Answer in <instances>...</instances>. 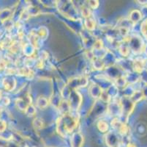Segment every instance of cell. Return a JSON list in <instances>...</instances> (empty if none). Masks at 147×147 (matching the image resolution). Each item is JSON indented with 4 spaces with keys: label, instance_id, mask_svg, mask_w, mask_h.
Wrapping results in <instances>:
<instances>
[{
    "label": "cell",
    "instance_id": "obj_1",
    "mask_svg": "<svg viewBox=\"0 0 147 147\" xmlns=\"http://www.w3.org/2000/svg\"><path fill=\"white\" fill-rule=\"evenodd\" d=\"M78 118L71 113L62 115L57 121V132L61 136H67L73 132L75 128L77 126Z\"/></svg>",
    "mask_w": 147,
    "mask_h": 147
},
{
    "label": "cell",
    "instance_id": "obj_2",
    "mask_svg": "<svg viewBox=\"0 0 147 147\" xmlns=\"http://www.w3.org/2000/svg\"><path fill=\"white\" fill-rule=\"evenodd\" d=\"M127 44L129 49L133 51L134 53H141L144 49V43L142 39L139 36H133L129 37L127 40Z\"/></svg>",
    "mask_w": 147,
    "mask_h": 147
},
{
    "label": "cell",
    "instance_id": "obj_3",
    "mask_svg": "<svg viewBox=\"0 0 147 147\" xmlns=\"http://www.w3.org/2000/svg\"><path fill=\"white\" fill-rule=\"evenodd\" d=\"M120 105L121 107V115L123 116H129L134 109L135 103L129 98V96H122L120 100Z\"/></svg>",
    "mask_w": 147,
    "mask_h": 147
},
{
    "label": "cell",
    "instance_id": "obj_4",
    "mask_svg": "<svg viewBox=\"0 0 147 147\" xmlns=\"http://www.w3.org/2000/svg\"><path fill=\"white\" fill-rule=\"evenodd\" d=\"M69 105L70 109L78 110L82 102V96L77 90H72L69 96Z\"/></svg>",
    "mask_w": 147,
    "mask_h": 147
},
{
    "label": "cell",
    "instance_id": "obj_5",
    "mask_svg": "<svg viewBox=\"0 0 147 147\" xmlns=\"http://www.w3.org/2000/svg\"><path fill=\"white\" fill-rule=\"evenodd\" d=\"M88 84V79L84 77H75L69 79V83L67 85L71 90H77L81 87H85Z\"/></svg>",
    "mask_w": 147,
    "mask_h": 147
},
{
    "label": "cell",
    "instance_id": "obj_6",
    "mask_svg": "<svg viewBox=\"0 0 147 147\" xmlns=\"http://www.w3.org/2000/svg\"><path fill=\"white\" fill-rule=\"evenodd\" d=\"M113 129L117 130V132L122 135H125L128 133V127L123 121H120L118 118H115L111 123Z\"/></svg>",
    "mask_w": 147,
    "mask_h": 147
},
{
    "label": "cell",
    "instance_id": "obj_7",
    "mask_svg": "<svg viewBox=\"0 0 147 147\" xmlns=\"http://www.w3.org/2000/svg\"><path fill=\"white\" fill-rule=\"evenodd\" d=\"M107 112L110 116H117L121 114V107L120 102H109L107 107Z\"/></svg>",
    "mask_w": 147,
    "mask_h": 147
},
{
    "label": "cell",
    "instance_id": "obj_8",
    "mask_svg": "<svg viewBox=\"0 0 147 147\" xmlns=\"http://www.w3.org/2000/svg\"><path fill=\"white\" fill-rule=\"evenodd\" d=\"M105 141L109 147H118L119 139L117 133L114 132H109L105 136Z\"/></svg>",
    "mask_w": 147,
    "mask_h": 147
},
{
    "label": "cell",
    "instance_id": "obj_9",
    "mask_svg": "<svg viewBox=\"0 0 147 147\" xmlns=\"http://www.w3.org/2000/svg\"><path fill=\"white\" fill-rule=\"evenodd\" d=\"M16 105L20 110L25 112L29 105H31V97L28 95L25 98H18L16 101Z\"/></svg>",
    "mask_w": 147,
    "mask_h": 147
},
{
    "label": "cell",
    "instance_id": "obj_10",
    "mask_svg": "<svg viewBox=\"0 0 147 147\" xmlns=\"http://www.w3.org/2000/svg\"><path fill=\"white\" fill-rule=\"evenodd\" d=\"M84 143V137L80 133H75L72 135L70 144L72 147H81Z\"/></svg>",
    "mask_w": 147,
    "mask_h": 147
},
{
    "label": "cell",
    "instance_id": "obj_11",
    "mask_svg": "<svg viewBox=\"0 0 147 147\" xmlns=\"http://www.w3.org/2000/svg\"><path fill=\"white\" fill-rule=\"evenodd\" d=\"M2 85L5 89L7 91H13L16 86V81L14 78L9 77L3 79L2 80Z\"/></svg>",
    "mask_w": 147,
    "mask_h": 147
},
{
    "label": "cell",
    "instance_id": "obj_12",
    "mask_svg": "<svg viewBox=\"0 0 147 147\" xmlns=\"http://www.w3.org/2000/svg\"><path fill=\"white\" fill-rule=\"evenodd\" d=\"M89 91L91 96L92 98H94V99H98V98H100V96H101V94L102 93V88L98 85L96 84H92V85H90Z\"/></svg>",
    "mask_w": 147,
    "mask_h": 147
},
{
    "label": "cell",
    "instance_id": "obj_13",
    "mask_svg": "<svg viewBox=\"0 0 147 147\" xmlns=\"http://www.w3.org/2000/svg\"><path fill=\"white\" fill-rule=\"evenodd\" d=\"M58 108H59V111L61 113V114H62V115L68 114V113H69V111L71 110L70 107H69V102L66 100L61 101Z\"/></svg>",
    "mask_w": 147,
    "mask_h": 147
},
{
    "label": "cell",
    "instance_id": "obj_14",
    "mask_svg": "<svg viewBox=\"0 0 147 147\" xmlns=\"http://www.w3.org/2000/svg\"><path fill=\"white\" fill-rule=\"evenodd\" d=\"M12 15V10L9 8H5L0 11V20L2 23L8 21Z\"/></svg>",
    "mask_w": 147,
    "mask_h": 147
},
{
    "label": "cell",
    "instance_id": "obj_15",
    "mask_svg": "<svg viewBox=\"0 0 147 147\" xmlns=\"http://www.w3.org/2000/svg\"><path fill=\"white\" fill-rule=\"evenodd\" d=\"M141 13L138 10H134L131 12L129 14V21L133 22V24L137 23L141 19Z\"/></svg>",
    "mask_w": 147,
    "mask_h": 147
},
{
    "label": "cell",
    "instance_id": "obj_16",
    "mask_svg": "<svg viewBox=\"0 0 147 147\" xmlns=\"http://www.w3.org/2000/svg\"><path fill=\"white\" fill-rule=\"evenodd\" d=\"M35 48L31 44H26L23 47V52L26 56L31 57L34 54Z\"/></svg>",
    "mask_w": 147,
    "mask_h": 147
},
{
    "label": "cell",
    "instance_id": "obj_17",
    "mask_svg": "<svg viewBox=\"0 0 147 147\" xmlns=\"http://www.w3.org/2000/svg\"><path fill=\"white\" fill-rule=\"evenodd\" d=\"M36 34L40 38V39L45 40V39L47 38L48 36H49V30L45 27H40L36 31Z\"/></svg>",
    "mask_w": 147,
    "mask_h": 147
},
{
    "label": "cell",
    "instance_id": "obj_18",
    "mask_svg": "<svg viewBox=\"0 0 147 147\" xmlns=\"http://www.w3.org/2000/svg\"><path fill=\"white\" fill-rule=\"evenodd\" d=\"M49 105V100L44 96H39L37 99V106L40 109H45Z\"/></svg>",
    "mask_w": 147,
    "mask_h": 147
},
{
    "label": "cell",
    "instance_id": "obj_19",
    "mask_svg": "<svg viewBox=\"0 0 147 147\" xmlns=\"http://www.w3.org/2000/svg\"><path fill=\"white\" fill-rule=\"evenodd\" d=\"M84 24H85V27H86V29L89 31L94 30L96 27V23L93 18H85V21H84Z\"/></svg>",
    "mask_w": 147,
    "mask_h": 147
},
{
    "label": "cell",
    "instance_id": "obj_20",
    "mask_svg": "<svg viewBox=\"0 0 147 147\" xmlns=\"http://www.w3.org/2000/svg\"><path fill=\"white\" fill-rule=\"evenodd\" d=\"M144 67V62L141 59H137L133 63V68L134 71L137 73H140L143 71Z\"/></svg>",
    "mask_w": 147,
    "mask_h": 147
},
{
    "label": "cell",
    "instance_id": "obj_21",
    "mask_svg": "<svg viewBox=\"0 0 147 147\" xmlns=\"http://www.w3.org/2000/svg\"><path fill=\"white\" fill-rule=\"evenodd\" d=\"M105 63L102 60V59L95 58L93 60V67L96 70H102L105 68Z\"/></svg>",
    "mask_w": 147,
    "mask_h": 147
},
{
    "label": "cell",
    "instance_id": "obj_22",
    "mask_svg": "<svg viewBox=\"0 0 147 147\" xmlns=\"http://www.w3.org/2000/svg\"><path fill=\"white\" fill-rule=\"evenodd\" d=\"M143 97H144V95H143L142 91H137L133 92V94L131 95L130 99H132V101H133L134 103H136V102L141 100V99H143Z\"/></svg>",
    "mask_w": 147,
    "mask_h": 147
},
{
    "label": "cell",
    "instance_id": "obj_23",
    "mask_svg": "<svg viewBox=\"0 0 147 147\" xmlns=\"http://www.w3.org/2000/svg\"><path fill=\"white\" fill-rule=\"evenodd\" d=\"M127 83V81L126 77L121 76L116 79V85H115L117 88H124L126 86Z\"/></svg>",
    "mask_w": 147,
    "mask_h": 147
},
{
    "label": "cell",
    "instance_id": "obj_24",
    "mask_svg": "<svg viewBox=\"0 0 147 147\" xmlns=\"http://www.w3.org/2000/svg\"><path fill=\"white\" fill-rule=\"evenodd\" d=\"M97 127L100 132L102 133H106L108 130V124L106 121H103V120H100L97 123Z\"/></svg>",
    "mask_w": 147,
    "mask_h": 147
},
{
    "label": "cell",
    "instance_id": "obj_25",
    "mask_svg": "<svg viewBox=\"0 0 147 147\" xmlns=\"http://www.w3.org/2000/svg\"><path fill=\"white\" fill-rule=\"evenodd\" d=\"M119 51L120 54H121L122 56L127 57L128 56V55L129 54V49L128 45H126V44H121L119 47Z\"/></svg>",
    "mask_w": 147,
    "mask_h": 147
},
{
    "label": "cell",
    "instance_id": "obj_26",
    "mask_svg": "<svg viewBox=\"0 0 147 147\" xmlns=\"http://www.w3.org/2000/svg\"><path fill=\"white\" fill-rule=\"evenodd\" d=\"M106 91L108 92V95L110 96V97H115L118 94V88L115 85H111L110 87L108 88L106 90Z\"/></svg>",
    "mask_w": 147,
    "mask_h": 147
},
{
    "label": "cell",
    "instance_id": "obj_27",
    "mask_svg": "<svg viewBox=\"0 0 147 147\" xmlns=\"http://www.w3.org/2000/svg\"><path fill=\"white\" fill-rule=\"evenodd\" d=\"M146 124L143 122H140V123L136 125V130L137 132V133L140 135H143L145 134V132H146Z\"/></svg>",
    "mask_w": 147,
    "mask_h": 147
},
{
    "label": "cell",
    "instance_id": "obj_28",
    "mask_svg": "<svg viewBox=\"0 0 147 147\" xmlns=\"http://www.w3.org/2000/svg\"><path fill=\"white\" fill-rule=\"evenodd\" d=\"M17 73L18 75H21V76H30L32 75V70L28 67H24V68H19Z\"/></svg>",
    "mask_w": 147,
    "mask_h": 147
},
{
    "label": "cell",
    "instance_id": "obj_29",
    "mask_svg": "<svg viewBox=\"0 0 147 147\" xmlns=\"http://www.w3.org/2000/svg\"><path fill=\"white\" fill-rule=\"evenodd\" d=\"M33 126H34V128L37 129H42L44 126L43 120L40 118H36L33 121Z\"/></svg>",
    "mask_w": 147,
    "mask_h": 147
},
{
    "label": "cell",
    "instance_id": "obj_30",
    "mask_svg": "<svg viewBox=\"0 0 147 147\" xmlns=\"http://www.w3.org/2000/svg\"><path fill=\"white\" fill-rule=\"evenodd\" d=\"M25 113H26V114L29 117L34 116L35 115V113H36L35 107H34V106H33V105H29V107H28L27 108H26V111H25Z\"/></svg>",
    "mask_w": 147,
    "mask_h": 147
},
{
    "label": "cell",
    "instance_id": "obj_31",
    "mask_svg": "<svg viewBox=\"0 0 147 147\" xmlns=\"http://www.w3.org/2000/svg\"><path fill=\"white\" fill-rule=\"evenodd\" d=\"M81 13H82V16H84L85 18H90V9H89V8H87V7H82V8H81Z\"/></svg>",
    "mask_w": 147,
    "mask_h": 147
},
{
    "label": "cell",
    "instance_id": "obj_32",
    "mask_svg": "<svg viewBox=\"0 0 147 147\" xmlns=\"http://www.w3.org/2000/svg\"><path fill=\"white\" fill-rule=\"evenodd\" d=\"M100 99L104 102H110L111 99V98L110 97V96L108 95L106 90H105V91H102V94H101V96H100Z\"/></svg>",
    "mask_w": 147,
    "mask_h": 147
},
{
    "label": "cell",
    "instance_id": "obj_33",
    "mask_svg": "<svg viewBox=\"0 0 147 147\" xmlns=\"http://www.w3.org/2000/svg\"><path fill=\"white\" fill-rule=\"evenodd\" d=\"M93 49L94 50H100L103 49V44L101 40H97L93 44Z\"/></svg>",
    "mask_w": 147,
    "mask_h": 147
},
{
    "label": "cell",
    "instance_id": "obj_34",
    "mask_svg": "<svg viewBox=\"0 0 147 147\" xmlns=\"http://www.w3.org/2000/svg\"><path fill=\"white\" fill-rule=\"evenodd\" d=\"M141 30L144 36L147 38V19L143 21L141 26Z\"/></svg>",
    "mask_w": 147,
    "mask_h": 147
},
{
    "label": "cell",
    "instance_id": "obj_35",
    "mask_svg": "<svg viewBox=\"0 0 147 147\" xmlns=\"http://www.w3.org/2000/svg\"><path fill=\"white\" fill-rule=\"evenodd\" d=\"M88 5H89V8L92 9H97L99 6V2L98 1H89Z\"/></svg>",
    "mask_w": 147,
    "mask_h": 147
},
{
    "label": "cell",
    "instance_id": "obj_36",
    "mask_svg": "<svg viewBox=\"0 0 147 147\" xmlns=\"http://www.w3.org/2000/svg\"><path fill=\"white\" fill-rule=\"evenodd\" d=\"M7 128L6 121L4 120H0V133H2L5 131Z\"/></svg>",
    "mask_w": 147,
    "mask_h": 147
},
{
    "label": "cell",
    "instance_id": "obj_37",
    "mask_svg": "<svg viewBox=\"0 0 147 147\" xmlns=\"http://www.w3.org/2000/svg\"><path fill=\"white\" fill-rule=\"evenodd\" d=\"M6 66H7L6 61H5L4 59L0 58V71L5 70V68H6Z\"/></svg>",
    "mask_w": 147,
    "mask_h": 147
},
{
    "label": "cell",
    "instance_id": "obj_38",
    "mask_svg": "<svg viewBox=\"0 0 147 147\" xmlns=\"http://www.w3.org/2000/svg\"><path fill=\"white\" fill-rule=\"evenodd\" d=\"M142 93H143V95H144V97L147 98V85L145 86V87L144 88V89H143V91H142Z\"/></svg>",
    "mask_w": 147,
    "mask_h": 147
},
{
    "label": "cell",
    "instance_id": "obj_39",
    "mask_svg": "<svg viewBox=\"0 0 147 147\" xmlns=\"http://www.w3.org/2000/svg\"><path fill=\"white\" fill-rule=\"evenodd\" d=\"M3 103L5 104V105H9V103H10V99H8V98H5V99H4V102H3Z\"/></svg>",
    "mask_w": 147,
    "mask_h": 147
},
{
    "label": "cell",
    "instance_id": "obj_40",
    "mask_svg": "<svg viewBox=\"0 0 147 147\" xmlns=\"http://www.w3.org/2000/svg\"><path fill=\"white\" fill-rule=\"evenodd\" d=\"M127 147H136V145H134L133 144H128Z\"/></svg>",
    "mask_w": 147,
    "mask_h": 147
},
{
    "label": "cell",
    "instance_id": "obj_41",
    "mask_svg": "<svg viewBox=\"0 0 147 147\" xmlns=\"http://www.w3.org/2000/svg\"><path fill=\"white\" fill-rule=\"evenodd\" d=\"M138 2H139L140 4H142V5H144V4H147V1H138Z\"/></svg>",
    "mask_w": 147,
    "mask_h": 147
},
{
    "label": "cell",
    "instance_id": "obj_42",
    "mask_svg": "<svg viewBox=\"0 0 147 147\" xmlns=\"http://www.w3.org/2000/svg\"><path fill=\"white\" fill-rule=\"evenodd\" d=\"M1 98H2V92L0 91V99H1Z\"/></svg>",
    "mask_w": 147,
    "mask_h": 147
},
{
    "label": "cell",
    "instance_id": "obj_43",
    "mask_svg": "<svg viewBox=\"0 0 147 147\" xmlns=\"http://www.w3.org/2000/svg\"><path fill=\"white\" fill-rule=\"evenodd\" d=\"M145 50H146V54H147V46H146V47Z\"/></svg>",
    "mask_w": 147,
    "mask_h": 147
}]
</instances>
